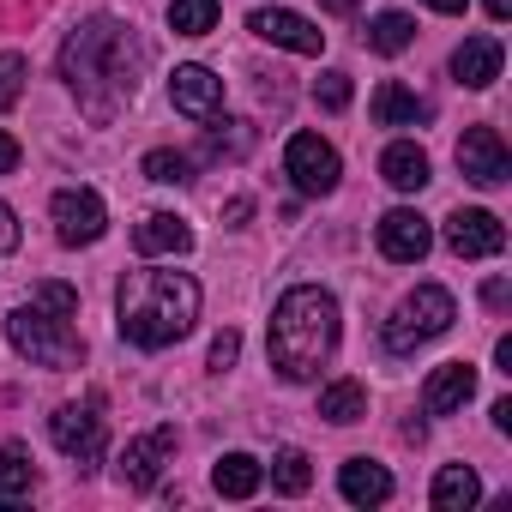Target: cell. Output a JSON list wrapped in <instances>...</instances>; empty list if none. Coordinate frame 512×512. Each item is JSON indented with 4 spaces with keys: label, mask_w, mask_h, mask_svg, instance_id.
<instances>
[{
    "label": "cell",
    "mask_w": 512,
    "mask_h": 512,
    "mask_svg": "<svg viewBox=\"0 0 512 512\" xmlns=\"http://www.w3.org/2000/svg\"><path fill=\"white\" fill-rule=\"evenodd\" d=\"M49 217H55V235H61L67 247H91V241H103V229H109V205H103L91 187H61L55 205H49Z\"/></svg>",
    "instance_id": "ba28073f"
},
{
    "label": "cell",
    "mask_w": 512,
    "mask_h": 512,
    "mask_svg": "<svg viewBox=\"0 0 512 512\" xmlns=\"http://www.w3.org/2000/svg\"><path fill=\"white\" fill-rule=\"evenodd\" d=\"M320 7H326V13H356L362 0H320Z\"/></svg>",
    "instance_id": "b9f144b4"
},
{
    "label": "cell",
    "mask_w": 512,
    "mask_h": 512,
    "mask_svg": "<svg viewBox=\"0 0 512 512\" xmlns=\"http://www.w3.org/2000/svg\"><path fill=\"white\" fill-rule=\"evenodd\" d=\"M151 67V49L133 37V25L121 19H85L67 43H61V79L67 91L79 97L85 121L109 127L133 97H139V79Z\"/></svg>",
    "instance_id": "6da1fadb"
},
{
    "label": "cell",
    "mask_w": 512,
    "mask_h": 512,
    "mask_svg": "<svg viewBox=\"0 0 512 512\" xmlns=\"http://www.w3.org/2000/svg\"><path fill=\"white\" fill-rule=\"evenodd\" d=\"M19 247V217H13V205L0 199V253H13Z\"/></svg>",
    "instance_id": "836d02e7"
},
{
    "label": "cell",
    "mask_w": 512,
    "mask_h": 512,
    "mask_svg": "<svg viewBox=\"0 0 512 512\" xmlns=\"http://www.w3.org/2000/svg\"><path fill=\"white\" fill-rule=\"evenodd\" d=\"M350 97H356L350 73H320V79H314V103H320L326 115H344V109H350Z\"/></svg>",
    "instance_id": "f546056e"
},
{
    "label": "cell",
    "mask_w": 512,
    "mask_h": 512,
    "mask_svg": "<svg viewBox=\"0 0 512 512\" xmlns=\"http://www.w3.org/2000/svg\"><path fill=\"white\" fill-rule=\"evenodd\" d=\"M428 500H434V512H464V506H476V500H482V482H476V470H470V464H440V470H434Z\"/></svg>",
    "instance_id": "7402d4cb"
},
{
    "label": "cell",
    "mask_w": 512,
    "mask_h": 512,
    "mask_svg": "<svg viewBox=\"0 0 512 512\" xmlns=\"http://www.w3.org/2000/svg\"><path fill=\"white\" fill-rule=\"evenodd\" d=\"M488 19H494V25H506V19H512V0H488Z\"/></svg>",
    "instance_id": "60d3db41"
},
{
    "label": "cell",
    "mask_w": 512,
    "mask_h": 512,
    "mask_svg": "<svg viewBox=\"0 0 512 512\" xmlns=\"http://www.w3.org/2000/svg\"><path fill=\"white\" fill-rule=\"evenodd\" d=\"M169 103H175L187 121H211V115L223 109V79H217L211 67L187 61V67H175V79H169Z\"/></svg>",
    "instance_id": "5bb4252c"
},
{
    "label": "cell",
    "mask_w": 512,
    "mask_h": 512,
    "mask_svg": "<svg viewBox=\"0 0 512 512\" xmlns=\"http://www.w3.org/2000/svg\"><path fill=\"white\" fill-rule=\"evenodd\" d=\"M308 482H314V458H308L302 446H284V452L272 458V488H278V494H308Z\"/></svg>",
    "instance_id": "4316f807"
},
{
    "label": "cell",
    "mask_w": 512,
    "mask_h": 512,
    "mask_svg": "<svg viewBox=\"0 0 512 512\" xmlns=\"http://www.w3.org/2000/svg\"><path fill=\"white\" fill-rule=\"evenodd\" d=\"M482 302H488V308L500 314V308L512 302V284H506V278H488V284H482Z\"/></svg>",
    "instance_id": "e575fe53"
},
{
    "label": "cell",
    "mask_w": 512,
    "mask_h": 512,
    "mask_svg": "<svg viewBox=\"0 0 512 512\" xmlns=\"http://www.w3.org/2000/svg\"><path fill=\"white\" fill-rule=\"evenodd\" d=\"M446 247L458 253V260H494V253L506 247V223L494 217V211H482V205H458L452 217H446Z\"/></svg>",
    "instance_id": "30bf717a"
},
{
    "label": "cell",
    "mask_w": 512,
    "mask_h": 512,
    "mask_svg": "<svg viewBox=\"0 0 512 512\" xmlns=\"http://www.w3.org/2000/svg\"><path fill=\"white\" fill-rule=\"evenodd\" d=\"M494 362H500V374H512V338H500V344H494Z\"/></svg>",
    "instance_id": "ab89813d"
},
{
    "label": "cell",
    "mask_w": 512,
    "mask_h": 512,
    "mask_svg": "<svg viewBox=\"0 0 512 512\" xmlns=\"http://www.w3.org/2000/svg\"><path fill=\"white\" fill-rule=\"evenodd\" d=\"M169 31L175 37H211L217 31V0H175V7H169Z\"/></svg>",
    "instance_id": "83f0119b"
},
{
    "label": "cell",
    "mask_w": 512,
    "mask_h": 512,
    "mask_svg": "<svg viewBox=\"0 0 512 512\" xmlns=\"http://www.w3.org/2000/svg\"><path fill=\"white\" fill-rule=\"evenodd\" d=\"M145 181H157V187H181V181H193V163H187L181 151H145Z\"/></svg>",
    "instance_id": "f1b7e54d"
},
{
    "label": "cell",
    "mask_w": 512,
    "mask_h": 512,
    "mask_svg": "<svg viewBox=\"0 0 512 512\" xmlns=\"http://www.w3.org/2000/svg\"><path fill=\"white\" fill-rule=\"evenodd\" d=\"M169 458H175V428L163 422V428H151V434L127 440V452H121V482H127L133 494H145V488H157V482H163Z\"/></svg>",
    "instance_id": "8fae6325"
},
{
    "label": "cell",
    "mask_w": 512,
    "mask_h": 512,
    "mask_svg": "<svg viewBox=\"0 0 512 512\" xmlns=\"http://www.w3.org/2000/svg\"><path fill=\"white\" fill-rule=\"evenodd\" d=\"M284 175H290V187H296V193L326 199V193L338 187L344 163H338V151H332L320 133H296V139L284 145Z\"/></svg>",
    "instance_id": "52a82bcc"
},
{
    "label": "cell",
    "mask_w": 512,
    "mask_h": 512,
    "mask_svg": "<svg viewBox=\"0 0 512 512\" xmlns=\"http://www.w3.org/2000/svg\"><path fill=\"white\" fill-rule=\"evenodd\" d=\"M338 350V302L320 284H296L272 308V368L284 380H320V368Z\"/></svg>",
    "instance_id": "3957f363"
},
{
    "label": "cell",
    "mask_w": 512,
    "mask_h": 512,
    "mask_svg": "<svg viewBox=\"0 0 512 512\" xmlns=\"http://www.w3.org/2000/svg\"><path fill=\"white\" fill-rule=\"evenodd\" d=\"M223 217H229V229H241V223L253 217V199H229V205H223Z\"/></svg>",
    "instance_id": "8d00e7d4"
},
{
    "label": "cell",
    "mask_w": 512,
    "mask_h": 512,
    "mask_svg": "<svg viewBox=\"0 0 512 512\" xmlns=\"http://www.w3.org/2000/svg\"><path fill=\"white\" fill-rule=\"evenodd\" d=\"M31 302H43V308H55V314H73V320H79V290H73V284H61V278L31 284Z\"/></svg>",
    "instance_id": "4dcf8cb0"
},
{
    "label": "cell",
    "mask_w": 512,
    "mask_h": 512,
    "mask_svg": "<svg viewBox=\"0 0 512 512\" xmlns=\"http://www.w3.org/2000/svg\"><path fill=\"white\" fill-rule=\"evenodd\" d=\"M260 482H266V464L247 458V452H223L217 470H211V488L223 500H253V494H260Z\"/></svg>",
    "instance_id": "ffe728a7"
},
{
    "label": "cell",
    "mask_w": 512,
    "mask_h": 512,
    "mask_svg": "<svg viewBox=\"0 0 512 512\" xmlns=\"http://www.w3.org/2000/svg\"><path fill=\"white\" fill-rule=\"evenodd\" d=\"M452 320H458L452 290H440V284H416V290L392 308V320L380 326V344H386L392 356H410V350H422V344L446 338V332H452Z\"/></svg>",
    "instance_id": "5b68a950"
},
{
    "label": "cell",
    "mask_w": 512,
    "mask_h": 512,
    "mask_svg": "<svg viewBox=\"0 0 512 512\" xmlns=\"http://www.w3.org/2000/svg\"><path fill=\"white\" fill-rule=\"evenodd\" d=\"M362 43H368L374 55H404V49L416 43V19H410V13H374L368 31H362Z\"/></svg>",
    "instance_id": "d4e9b609"
},
{
    "label": "cell",
    "mask_w": 512,
    "mask_h": 512,
    "mask_svg": "<svg viewBox=\"0 0 512 512\" xmlns=\"http://www.w3.org/2000/svg\"><path fill=\"white\" fill-rule=\"evenodd\" d=\"M500 61H506L500 37H464V43L452 49V79H458L464 91H488V85L500 79Z\"/></svg>",
    "instance_id": "2e32d148"
},
{
    "label": "cell",
    "mask_w": 512,
    "mask_h": 512,
    "mask_svg": "<svg viewBox=\"0 0 512 512\" xmlns=\"http://www.w3.org/2000/svg\"><path fill=\"white\" fill-rule=\"evenodd\" d=\"M374 241H380V253H386L392 266H416V260H428L434 229H428V217H422V211L398 205V211H386V217L374 223Z\"/></svg>",
    "instance_id": "9c48e42d"
},
{
    "label": "cell",
    "mask_w": 512,
    "mask_h": 512,
    "mask_svg": "<svg viewBox=\"0 0 512 512\" xmlns=\"http://www.w3.org/2000/svg\"><path fill=\"white\" fill-rule=\"evenodd\" d=\"M7 344L31 362V368H79L85 344L73 332V314H55L43 302H25L7 314Z\"/></svg>",
    "instance_id": "277c9868"
},
{
    "label": "cell",
    "mask_w": 512,
    "mask_h": 512,
    "mask_svg": "<svg viewBox=\"0 0 512 512\" xmlns=\"http://www.w3.org/2000/svg\"><path fill=\"white\" fill-rule=\"evenodd\" d=\"M338 494H344L350 506H386V500H392V470L374 464V458H350V464L338 470Z\"/></svg>",
    "instance_id": "ac0fdd59"
},
{
    "label": "cell",
    "mask_w": 512,
    "mask_h": 512,
    "mask_svg": "<svg viewBox=\"0 0 512 512\" xmlns=\"http://www.w3.org/2000/svg\"><path fill=\"white\" fill-rule=\"evenodd\" d=\"M476 398V368L470 362H440L434 374H428V386H422V410L428 416H452V410H464Z\"/></svg>",
    "instance_id": "e0dca14e"
},
{
    "label": "cell",
    "mask_w": 512,
    "mask_h": 512,
    "mask_svg": "<svg viewBox=\"0 0 512 512\" xmlns=\"http://www.w3.org/2000/svg\"><path fill=\"white\" fill-rule=\"evenodd\" d=\"M494 428L512 434V398H494Z\"/></svg>",
    "instance_id": "74e56055"
},
{
    "label": "cell",
    "mask_w": 512,
    "mask_h": 512,
    "mask_svg": "<svg viewBox=\"0 0 512 512\" xmlns=\"http://www.w3.org/2000/svg\"><path fill=\"white\" fill-rule=\"evenodd\" d=\"M13 169H19V139L0 133V175H13Z\"/></svg>",
    "instance_id": "d590c367"
},
{
    "label": "cell",
    "mask_w": 512,
    "mask_h": 512,
    "mask_svg": "<svg viewBox=\"0 0 512 512\" xmlns=\"http://www.w3.org/2000/svg\"><path fill=\"white\" fill-rule=\"evenodd\" d=\"M115 314H121V338L133 350H169L193 332L199 320V284L187 272H127L115 290Z\"/></svg>",
    "instance_id": "7a4b0ae2"
},
{
    "label": "cell",
    "mask_w": 512,
    "mask_h": 512,
    "mask_svg": "<svg viewBox=\"0 0 512 512\" xmlns=\"http://www.w3.org/2000/svg\"><path fill=\"white\" fill-rule=\"evenodd\" d=\"M133 247H139V260H181V253L193 247V229H187V217H175V211H151V217L133 229Z\"/></svg>",
    "instance_id": "9a60e30c"
},
{
    "label": "cell",
    "mask_w": 512,
    "mask_h": 512,
    "mask_svg": "<svg viewBox=\"0 0 512 512\" xmlns=\"http://www.w3.org/2000/svg\"><path fill=\"white\" fill-rule=\"evenodd\" d=\"M458 169H464V181H476V187H500V181L512 175L506 139H500L494 127H464V139H458Z\"/></svg>",
    "instance_id": "7c38bea8"
},
{
    "label": "cell",
    "mask_w": 512,
    "mask_h": 512,
    "mask_svg": "<svg viewBox=\"0 0 512 512\" xmlns=\"http://www.w3.org/2000/svg\"><path fill=\"white\" fill-rule=\"evenodd\" d=\"M37 488V458L25 440H7L0 446V500H25Z\"/></svg>",
    "instance_id": "cb8c5ba5"
},
{
    "label": "cell",
    "mask_w": 512,
    "mask_h": 512,
    "mask_svg": "<svg viewBox=\"0 0 512 512\" xmlns=\"http://www.w3.org/2000/svg\"><path fill=\"white\" fill-rule=\"evenodd\" d=\"M253 139H260V133H253L247 121H235V115H211V127H205V157L211 163H241L247 151H253Z\"/></svg>",
    "instance_id": "603a6c76"
},
{
    "label": "cell",
    "mask_w": 512,
    "mask_h": 512,
    "mask_svg": "<svg viewBox=\"0 0 512 512\" xmlns=\"http://www.w3.org/2000/svg\"><path fill=\"white\" fill-rule=\"evenodd\" d=\"M320 416H326V422H338V428H350V422H362V416H368V392H362L356 380H332V386L320 392Z\"/></svg>",
    "instance_id": "484cf974"
},
{
    "label": "cell",
    "mask_w": 512,
    "mask_h": 512,
    "mask_svg": "<svg viewBox=\"0 0 512 512\" xmlns=\"http://www.w3.org/2000/svg\"><path fill=\"white\" fill-rule=\"evenodd\" d=\"M235 356H241V332H217V338H211V374L235 368Z\"/></svg>",
    "instance_id": "d6a6232c"
},
{
    "label": "cell",
    "mask_w": 512,
    "mask_h": 512,
    "mask_svg": "<svg viewBox=\"0 0 512 512\" xmlns=\"http://www.w3.org/2000/svg\"><path fill=\"white\" fill-rule=\"evenodd\" d=\"M422 7H434V13H446V19H452V13H464V7H470V0H422Z\"/></svg>",
    "instance_id": "f35d334b"
},
{
    "label": "cell",
    "mask_w": 512,
    "mask_h": 512,
    "mask_svg": "<svg viewBox=\"0 0 512 512\" xmlns=\"http://www.w3.org/2000/svg\"><path fill=\"white\" fill-rule=\"evenodd\" d=\"M25 55H0V115H7L19 97H25Z\"/></svg>",
    "instance_id": "1f68e13d"
},
{
    "label": "cell",
    "mask_w": 512,
    "mask_h": 512,
    "mask_svg": "<svg viewBox=\"0 0 512 512\" xmlns=\"http://www.w3.org/2000/svg\"><path fill=\"white\" fill-rule=\"evenodd\" d=\"M380 175H386V187H398V193H422L434 175H428V151L416 145V139H392L386 145V157H380Z\"/></svg>",
    "instance_id": "d6986e66"
},
{
    "label": "cell",
    "mask_w": 512,
    "mask_h": 512,
    "mask_svg": "<svg viewBox=\"0 0 512 512\" xmlns=\"http://www.w3.org/2000/svg\"><path fill=\"white\" fill-rule=\"evenodd\" d=\"M422 121H428V103H422L410 85L386 79V85L374 91V127H422Z\"/></svg>",
    "instance_id": "44dd1931"
},
{
    "label": "cell",
    "mask_w": 512,
    "mask_h": 512,
    "mask_svg": "<svg viewBox=\"0 0 512 512\" xmlns=\"http://www.w3.org/2000/svg\"><path fill=\"white\" fill-rule=\"evenodd\" d=\"M247 31L260 37V43L290 49V55H320V49H326V31H320V25H308L302 13H284V7H260V13L247 19Z\"/></svg>",
    "instance_id": "4fadbf2b"
},
{
    "label": "cell",
    "mask_w": 512,
    "mask_h": 512,
    "mask_svg": "<svg viewBox=\"0 0 512 512\" xmlns=\"http://www.w3.org/2000/svg\"><path fill=\"white\" fill-rule=\"evenodd\" d=\"M103 398H91V404H61L55 416H49V440L67 452V458H79V470H97V458L109 452V428H103Z\"/></svg>",
    "instance_id": "8992f818"
}]
</instances>
